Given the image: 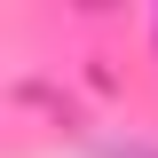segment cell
I'll return each mask as SVG.
<instances>
[{
    "label": "cell",
    "mask_w": 158,
    "mask_h": 158,
    "mask_svg": "<svg viewBox=\"0 0 158 158\" xmlns=\"http://www.w3.org/2000/svg\"><path fill=\"white\" fill-rule=\"evenodd\" d=\"M103 158H158V150H142V142H111Z\"/></svg>",
    "instance_id": "obj_1"
}]
</instances>
